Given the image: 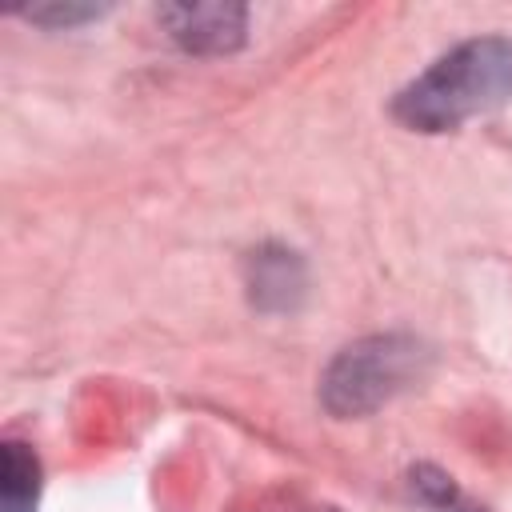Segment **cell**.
<instances>
[{
	"label": "cell",
	"mask_w": 512,
	"mask_h": 512,
	"mask_svg": "<svg viewBox=\"0 0 512 512\" xmlns=\"http://www.w3.org/2000/svg\"><path fill=\"white\" fill-rule=\"evenodd\" d=\"M328 512H332V508H328Z\"/></svg>",
	"instance_id": "obj_7"
},
{
	"label": "cell",
	"mask_w": 512,
	"mask_h": 512,
	"mask_svg": "<svg viewBox=\"0 0 512 512\" xmlns=\"http://www.w3.org/2000/svg\"><path fill=\"white\" fill-rule=\"evenodd\" d=\"M28 20H36V24H76V20H92V16H100V8H92V4H52V8H28L24 12Z\"/></svg>",
	"instance_id": "obj_6"
},
{
	"label": "cell",
	"mask_w": 512,
	"mask_h": 512,
	"mask_svg": "<svg viewBox=\"0 0 512 512\" xmlns=\"http://www.w3.org/2000/svg\"><path fill=\"white\" fill-rule=\"evenodd\" d=\"M40 460L28 444L8 440L0 452V512H36Z\"/></svg>",
	"instance_id": "obj_5"
},
{
	"label": "cell",
	"mask_w": 512,
	"mask_h": 512,
	"mask_svg": "<svg viewBox=\"0 0 512 512\" xmlns=\"http://www.w3.org/2000/svg\"><path fill=\"white\" fill-rule=\"evenodd\" d=\"M512 100V40L476 36L444 52L392 100V116L412 132H452Z\"/></svg>",
	"instance_id": "obj_1"
},
{
	"label": "cell",
	"mask_w": 512,
	"mask_h": 512,
	"mask_svg": "<svg viewBox=\"0 0 512 512\" xmlns=\"http://www.w3.org/2000/svg\"><path fill=\"white\" fill-rule=\"evenodd\" d=\"M252 300L260 308H292V300L304 292V272L300 260L284 248H264L252 252V276H248Z\"/></svg>",
	"instance_id": "obj_4"
},
{
	"label": "cell",
	"mask_w": 512,
	"mask_h": 512,
	"mask_svg": "<svg viewBox=\"0 0 512 512\" xmlns=\"http://www.w3.org/2000/svg\"><path fill=\"white\" fill-rule=\"evenodd\" d=\"M428 368V352L412 336H364L336 352L320 380V400L332 416H368L404 388H412Z\"/></svg>",
	"instance_id": "obj_2"
},
{
	"label": "cell",
	"mask_w": 512,
	"mask_h": 512,
	"mask_svg": "<svg viewBox=\"0 0 512 512\" xmlns=\"http://www.w3.org/2000/svg\"><path fill=\"white\" fill-rule=\"evenodd\" d=\"M160 24L168 28V36L196 56H224L236 52L244 44V24L248 12L240 4H224V0H204V4H164L160 8Z\"/></svg>",
	"instance_id": "obj_3"
}]
</instances>
